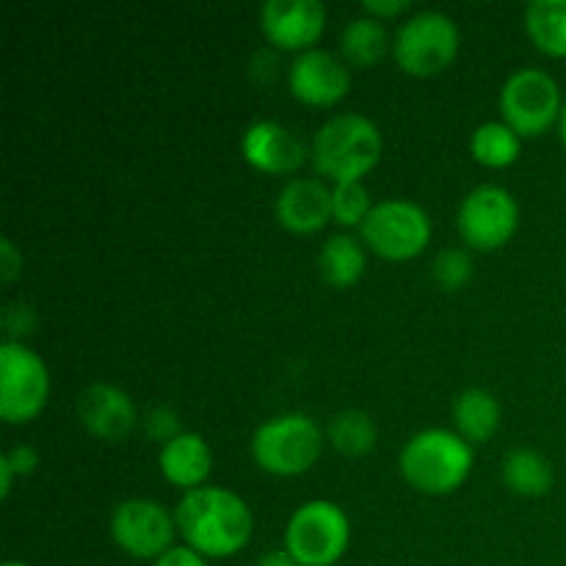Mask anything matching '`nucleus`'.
<instances>
[{"instance_id": "1", "label": "nucleus", "mask_w": 566, "mask_h": 566, "mask_svg": "<svg viewBox=\"0 0 566 566\" xmlns=\"http://www.w3.org/2000/svg\"><path fill=\"white\" fill-rule=\"evenodd\" d=\"M177 534L205 558H230L249 545L252 512L241 495L221 486H197L175 509Z\"/></svg>"}, {"instance_id": "2", "label": "nucleus", "mask_w": 566, "mask_h": 566, "mask_svg": "<svg viewBox=\"0 0 566 566\" xmlns=\"http://www.w3.org/2000/svg\"><path fill=\"white\" fill-rule=\"evenodd\" d=\"M310 158L318 175L335 182H357L381 158V133L363 114H337L326 119L313 136Z\"/></svg>"}, {"instance_id": "3", "label": "nucleus", "mask_w": 566, "mask_h": 566, "mask_svg": "<svg viewBox=\"0 0 566 566\" xmlns=\"http://www.w3.org/2000/svg\"><path fill=\"white\" fill-rule=\"evenodd\" d=\"M401 475L426 495H448L468 481L473 470V448L462 434L448 429H423L401 451Z\"/></svg>"}, {"instance_id": "4", "label": "nucleus", "mask_w": 566, "mask_h": 566, "mask_svg": "<svg viewBox=\"0 0 566 566\" xmlns=\"http://www.w3.org/2000/svg\"><path fill=\"white\" fill-rule=\"evenodd\" d=\"M324 434L304 412H285L254 429L252 457L271 475H302L318 462Z\"/></svg>"}, {"instance_id": "5", "label": "nucleus", "mask_w": 566, "mask_h": 566, "mask_svg": "<svg viewBox=\"0 0 566 566\" xmlns=\"http://www.w3.org/2000/svg\"><path fill=\"white\" fill-rule=\"evenodd\" d=\"M352 542L346 512L332 501L302 503L285 528V551L302 566H335Z\"/></svg>"}, {"instance_id": "6", "label": "nucleus", "mask_w": 566, "mask_h": 566, "mask_svg": "<svg viewBox=\"0 0 566 566\" xmlns=\"http://www.w3.org/2000/svg\"><path fill=\"white\" fill-rule=\"evenodd\" d=\"M459 53V25L446 11L426 9L398 25L392 39V55L409 75H437Z\"/></svg>"}, {"instance_id": "7", "label": "nucleus", "mask_w": 566, "mask_h": 566, "mask_svg": "<svg viewBox=\"0 0 566 566\" xmlns=\"http://www.w3.org/2000/svg\"><path fill=\"white\" fill-rule=\"evenodd\" d=\"M562 88L551 72L523 66L501 88V116L517 136H542L562 119Z\"/></svg>"}, {"instance_id": "8", "label": "nucleus", "mask_w": 566, "mask_h": 566, "mask_svg": "<svg viewBox=\"0 0 566 566\" xmlns=\"http://www.w3.org/2000/svg\"><path fill=\"white\" fill-rule=\"evenodd\" d=\"M50 398V370L36 352L14 340L0 343V418L28 423Z\"/></svg>"}, {"instance_id": "9", "label": "nucleus", "mask_w": 566, "mask_h": 566, "mask_svg": "<svg viewBox=\"0 0 566 566\" xmlns=\"http://www.w3.org/2000/svg\"><path fill=\"white\" fill-rule=\"evenodd\" d=\"M363 241L385 260H412L429 247L431 219L412 199H381L363 221Z\"/></svg>"}, {"instance_id": "10", "label": "nucleus", "mask_w": 566, "mask_h": 566, "mask_svg": "<svg viewBox=\"0 0 566 566\" xmlns=\"http://www.w3.org/2000/svg\"><path fill=\"white\" fill-rule=\"evenodd\" d=\"M175 512L149 497H127L111 514V536L130 558L158 562L175 547Z\"/></svg>"}, {"instance_id": "11", "label": "nucleus", "mask_w": 566, "mask_h": 566, "mask_svg": "<svg viewBox=\"0 0 566 566\" xmlns=\"http://www.w3.org/2000/svg\"><path fill=\"white\" fill-rule=\"evenodd\" d=\"M517 224V199L503 186H492V182L475 186L459 205V235L473 249H501L503 243L512 241Z\"/></svg>"}, {"instance_id": "12", "label": "nucleus", "mask_w": 566, "mask_h": 566, "mask_svg": "<svg viewBox=\"0 0 566 566\" xmlns=\"http://www.w3.org/2000/svg\"><path fill=\"white\" fill-rule=\"evenodd\" d=\"M287 86L293 97L307 105H335L352 88V70L332 50H304L287 70Z\"/></svg>"}, {"instance_id": "13", "label": "nucleus", "mask_w": 566, "mask_h": 566, "mask_svg": "<svg viewBox=\"0 0 566 566\" xmlns=\"http://www.w3.org/2000/svg\"><path fill=\"white\" fill-rule=\"evenodd\" d=\"M260 28L280 50H313L326 28V6L321 0H265L260 6Z\"/></svg>"}, {"instance_id": "14", "label": "nucleus", "mask_w": 566, "mask_h": 566, "mask_svg": "<svg viewBox=\"0 0 566 566\" xmlns=\"http://www.w3.org/2000/svg\"><path fill=\"white\" fill-rule=\"evenodd\" d=\"M241 153L249 166L265 175H291L307 160V144L296 130L274 119H258L243 130Z\"/></svg>"}, {"instance_id": "15", "label": "nucleus", "mask_w": 566, "mask_h": 566, "mask_svg": "<svg viewBox=\"0 0 566 566\" xmlns=\"http://www.w3.org/2000/svg\"><path fill=\"white\" fill-rule=\"evenodd\" d=\"M77 418H81L83 429L105 442H122L138 423L133 398L122 387L105 385V381L88 385L77 396Z\"/></svg>"}, {"instance_id": "16", "label": "nucleus", "mask_w": 566, "mask_h": 566, "mask_svg": "<svg viewBox=\"0 0 566 566\" xmlns=\"http://www.w3.org/2000/svg\"><path fill=\"white\" fill-rule=\"evenodd\" d=\"M276 221L285 230L307 235L324 230L332 219V188L315 177H296L287 180L276 193Z\"/></svg>"}, {"instance_id": "17", "label": "nucleus", "mask_w": 566, "mask_h": 566, "mask_svg": "<svg viewBox=\"0 0 566 566\" xmlns=\"http://www.w3.org/2000/svg\"><path fill=\"white\" fill-rule=\"evenodd\" d=\"M158 464L169 484L191 492L202 486L205 479L210 475L213 453H210L205 437L193 434V431H182L180 437H175V440L160 448Z\"/></svg>"}, {"instance_id": "18", "label": "nucleus", "mask_w": 566, "mask_h": 566, "mask_svg": "<svg viewBox=\"0 0 566 566\" xmlns=\"http://www.w3.org/2000/svg\"><path fill=\"white\" fill-rule=\"evenodd\" d=\"M453 423L464 440L486 442L501 426V403L484 387H470L453 401Z\"/></svg>"}, {"instance_id": "19", "label": "nucleus", "mask_w": 566, "mask_h": 566, "mask_svg": "<svg viewBox=\"0 0 566 566\" xmlns=\"http://www.w3.org/2000/svg\"><path fill=\"white\" fill-rule=\"evenodd\" d=\"M365 265H368V260H365L363 243L352 235H343V232L326 238L318 252L321 276H324L326 285L340 287V291L363 280Z\"/></svg>"}, {"instance_id": "20", "label": "nucleus", "mask_w": 566, "mask_h": 566, "mask_svg": "<svg viewBox=\"0 0 566 566\" xmlns=\"http://www.w3.org/2000/svg\"><path fill=\"white\" fill-rule=\"evenodd\" d=\"M501 473L503 484L523 497L547 495L553 481H556L553 464L539 451H534V448H514L512 453H506Z\"/></svg>"}, {"instance_id": "21", "label": "nucleus", "mask_w": 566, "mask_h": 566, "mask_svg": "<svg viewBox=\"0 0 566 566\" xmlns=\"http://www.w3.org/2000/svg\"><path fill=\"white\" fill-rule=\"evenodd\" d=\"M525 33L542 53L566 59V0H531L525 6Z\"/></svg>"}, {"instance_id": "22", "label": "nucleus", "mask_w": 566, "mask_h": 566, "mask_svg": "<svg viewBox=\"0 0 566 566\" xmlns=\"http://www.w3.org/2000/svg\"><path fill=\"white\" fill-rule=\"evenodd\" d=\"M387 44L390 42H387L385 25L370 14L348 20L340 33L343 59H346L348 66H359V70L379 64L387 53Z\"/></svg>"}, {"instance_id": "23", "label": "nucleus", "mask_w": 566, "mask_h": 566, "mask_svg": "<svg viewBox=\"0 0 566 566\" xmlns=\"http://www.w3.org/2000/svg\"><path fill=\"white\" fill-rule=\"evenodd\" d=\"M520 136L506 125V122H484L470 136V153L479 164L490 166V169H503V166L514 164L520 158Z\"/></svg>"}, {"instance_id": "24", "label": "nucleus", "mask_w": 566, "mask_h": 566, "mask_svg": "<svg viewBox=\"0 0 566 566\" xmlns=\"http://www.w3.org/2000/svg\"><path fill=\"white\" fill-rule=\"evenodd\" d=\"M326 434H329L332 446L337 448L346 457H365V453L374 451L376 446V431L374 418L363 409H343L326 426Z\"/></svg>"}, {"instance_id": "25", "label": "nucleus", "mask_w": 566, "mask_h": 566, "mask_svg": "<svg viewBox=\"0 0 566 566\" xmlns=\"http://www.w3.org/2000/svg\"><path fill=\"white\" fill-rule=\"evenodd\" d=\"M370 210H374V202H370V193L363 182H335V188H332V219L337 224L363 227Z\"/></svg>"}, {"instance_id": "26", "label": "nucleus", "mask_w": 566, "mask_h": 566, "mask_svg": "<svg viewBox=\"0 0 566 566\" xmlns=\"http://www.w3.org/2000/svg\"><path fill=\"white\" fill-rule=\"evenodd\" d=\"M431 276L442 291H459L473 280V258L459 247L442 249L431 263Z\"/></svg>"}, {"instance_id": "27", "label": "nucleus", "mask_w": 566, "mask_h": 566, "mask_svg": "<svg viewBox=\"0 0 566 566\" xmlns=\"http://www.w3.org/2000/svg\"><path fill=\"white\" fill-rule=\"evenodd\" d=\"M144 434H147L153 442H160V448H164L166 442H171L175 437L182 434L180 412H177L175 407H169V403H158V407H153L147 415H144Z\"/></svg>"}, {"instance_id": "28", "label": "nucleus", "mask_w": 566, "mask_h": 566, "mask_svg": "<svg viewBox=\"0 0 566 566\" xmlns=\"http://www.w3.org/2000/svg\"><path fill=\"white\" fill-rule=\"evenodd\" d=\"M33 326H36V315H33V310L28 307V304H22V302L6 304L3 329H6V335H9V340L20 343V337L31 335Z\"/></svg>"}, {"instance_id": "29", "label": "nucleus", "mask_w": 566, "mask_h": 566, "mask_svg": "<svg viewBox=\"0 0 566 566\" xmlns=\"http://www.w3.org/2000/svg\"><path fill=\"white\" fill-rule=\"evenodd\" d=\"M0 462H3L14 475H31L39 464V453L36 448L31 446H14L3 453Z\"/></svg>"}, {"instance_id": "30", "label": "nucleus", "mask_w": 566, "mask_h": 566, "mask_svg": "<svg viewBox=\"0 0 566 566\" xmlns=\"http://www.w3.org/2000/svg\"><path fill=\"white\" fill-rule=\"evenodd\" d=\"M22 274V252L11 238H0V280L9 285Z\"/></svg>"}, {"instance_id": "31", "label": "nucleus", "mask_w": 566, "mask_h": 566, "mask_svg": "<svg viewBox=\"0 0 566 566\" xmlns=\"http://www.w3.org/2000/svg\"><path fill=\"white\" fill-rule=\"evenodd\" d=\"M155 566H208V558L188 545H175L155 562Z\"/></svg>"}, {"instance_id": "32", "label": "nucleus", "mask_w": 566, "mask_h": 566, "mask_svg": "<svg viewBox=\"0 0 566 566\" xmlns=\"http://www.w3.org/2000/svg\"><path fill=\"white\" fill-rule=\"evenodd\" d=\"M409 9V0H365L363 11L365 14L385 20V17H398Z\"/></svg>"}, {"instance_id": "33", "label": "nucleus", "mask_w": 566, "mask_h": 566, "mask_svg": "<svg viewBox=\"0 0 566 566\" xmlns=\"http://www.w3.org/2000/svg\"><path fill=\"white\" fill-rule=\"evenodd\" d=\"M258 566H302L285 547H276V551H269L263 558H260Z\"/></svg>"}, {"instance_id": "34", "label": "nucleus", "mask_w": 566, "mask_h": 566, "mask_svg": "<svg viewBox=\"0 0 566 566\" xmlns=\"http://www.w3.org/2000/svg\"><path fill=\"white\" fill-rule=\"evenodd\" d=\"M11 481H14V473L0 462V497H9L11 495Z\"/></svg>"}, {"instance_id": "35", "label": "nucleus", "mask_w": 566, "mask_h": 566, "mask_svg": "<svg viewBox=\"0 0 566 566\" xmlns=\"http://www.w3.org/2000/svg\"><path fill=\"white\" fill-rule=\"evenodd\" d=\"M558 133H562V142L566 147V99H564V108H562V119H558Z\"/></svg>"}, {"instance_id": "36", "label": "nucleus", "mask_w": 566, "mask_h": 566, "mask_svg": "<svg viewBox=\"0 0 566 566\" xmlns=\"http://www.w3.org/2000/svg\"><path fill=\"white\" fill-rule=\"evenodd\" d=\"M3 566H31V564H25V562H6Z\"/></svg>"}]
</instances>
